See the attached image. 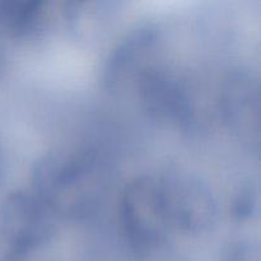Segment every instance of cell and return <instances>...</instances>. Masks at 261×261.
Returning a JSON list of instances; mask_svg holds the SVG:
<instances>
[{
	"label": "cell",
	"instance_id": "cell-10",
	"mask_svg": "<svg viewBox=\"0 0 261 261\" xmlns=\"http://www.w3.org/2000/svg\"><path fill=\"white\" fill-rule=\"evenodd\" d=\"M5 65H7V54H5L4 46L0 42V76L4 73Z\"/></svg>",
	"mask_w": 261,
	"mask_h": 261
},
{
	"label": "cell",
	"instance_id": "cell-5",
	"mask_svg": "<svg viewBox=\"0 0 261 261\" xmlns=\"http://www.w3.org/2000/svg\"><path fill=\"white\" fill-rule=\"evenodd\" d=\"M134 87L145 111L155 121L176 127H190L196 122L195 93L176 71L154 64Z\"/></svg>",
	"mask_w": 261,
	"mask_h": 261
},
{
	"label": "cell",
	"instance_id": "cell-3",
	"mask_svg": "<svg viewBox=\"0 0 261 261\" xmlns=\"http://www.w3.org/2000/svg\"><path fill=\"white\" fill-rule=\"evenodd\" d=\"M158 178L163 205L173 229L188 234L212 231L218 221L216 194L200 176L172 167Z\"/></svg>",
	"mask_w": 261,
	"mask_h": 261
},
{
	"label": "cell",
	"instance_id": "cell-4",
	"mask_svg": "<svg viewBox=\"0 0 261 261\" xmlns=\"http://www.w3.org/2000/svg\"><path fill=\"white\" fill-rule=\"evenodd\" d=\"M56 219L32 190L18 189L0 205V241L14 255L35 251L53 239Z\"/></svg>",
	"mask_w": 261,
	"mask_h": 261
},
{
	"label": "cell",
	"instance_id": "cell-6",
	"mask_svg": "<svg viewBox=\"0 0 261 261\" xmlns=\"http://www.w3.org/2000/svg\"><path fill=\"white\" fill-rule=\"evenodd\" d=\"M260 83L254 71L234 68L223 78L218 109L233 137L251 150L260 147Z\"/></svg>",
	"mask_w": 261,
	"mask_h": 261
},
{
	"label": "cell",
	"instance_id": "cell-11",
	"mask_svg": "<svg viewBox=\"0 0 261 261\" xmlns=\"http://www.w3.org/2000/svg\"><path fill=\"white\" fill-rule=\"evenodd\" d=\"M4 172H5V161H4V154H3V150L0 148V185L3 182V178H4Z\"/></svg>",
	"mask_w": 261,
	"mask_h": 261
},
{
	"label": "cell",
	"instance_id": "cell-7",
	"mask_svg": "<svg viewBox=\"0 0 261 261\" xmlns=\"http://www.w3.org/2000/svg\"><path fill=\"white\" fill-rule=\"evenodd\" d=\"M160 28L153 22H142L127 31L109 54L103 68L107 91L120 92L157 64Z\"/></svg>",
	"mask_w": 261,
	"mask_h": 261
},
{
	"label": "cell",
	"instance_id": "cell-9",
	"mask_svg": "<svg viewBox=\"0 0 261 261\" xmlns=\"http://www.w3.org/2000/svg\"><path fill=\"white\" fill-rule=\"evenodd\" d=\"M259 190L254 184H245L237 191L233 201V216L239 221H247L255 216L259 206Z\"/></svg>",
	"mask_w": 261,
	"mask_h": 261
},
{
	"label": "cell",
	"instance_id": "cell-2",
	"mask_svg": "<svg viewBox=\"0 0 261 261\" xmlns=\"http://www.w3.org/2000/svg\"><path fill=\"white\" fill-rule=\"evenodd\" d=\"M121 218L135 256L142 261H157L170 252L173 228L157 177L137 176L127 184L122 194Z\"/></svg>",
	"mask_w": 261,
	"mask_h": 261
},
{
	"label": "cell",
	"instance_id": "cell-8",
	"mask_svg": "<svg viewBox=\"0 0 261 261\" xmlns=\"http://www.w3.org/2000/svg\"><path fill=\"white\" fill-rule=\"evenodd\" d=\"M54 4L41 0H0V30L14 38H31L47 30Z\"/></svg>",
	"mask_w": 261,
	"mask_h": 261
},
{
	"label": "cell",
	"instance_id": "cell-1",
	"mask_svg": "<svg viewBox=\"0 0 261 261\" xmlns=\"http://www.w3.org/2000/svg\"><path fill=\"white\" fill-rule=\"evenodd\" d=\"M107 184L103 161L86 149L48 150L32 168V191L56 218L88 217L103 200Z\"/></svg>",
	"mask_w": 261,
	"mask_h": 261
}]
</instances>
